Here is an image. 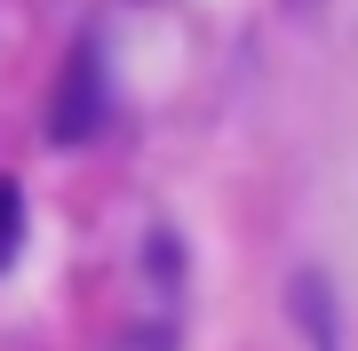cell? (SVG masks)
I'll use <instances>...</instances> for the list:
<instances>
[{"mask_svg":"<svg viewBox=\"0 0 358 351\" xmlns=\"http://www.w3.org/2000/svg\"><path fill=\"white\" fill-rule=\"evenodd\" d=\"M16 247H24V192L0 176V272L16 263Z\"/></svg>","mask_w":358,"mask_h":351,"instance_id":"cell-2","label":"cell"},{"mask_svg":"<svg viewBox=\"0 0 358 351\" xmlns=\"http://www.w3.org/2000/svg\"><path fill=\"white\" fill-rule=\"evenodd\" d=\"M103 112H112V96H103V48H96V32H80L72 56H64V80H56V104H48V136L88 144L103 128Z\"/></svg>","mask_w":358,"mask_h":351,"instance_id":"cell-1","label":"cell"}]
</instances>
